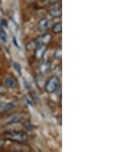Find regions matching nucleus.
<instances>
[{
  "label": "nucleus",
  "instance_id": "obj_5",
  "mask_svg": "<svg viewBox=\"0 0 138 152\" xmlns=\"http://www.w3.org/2000/svg\"><path fill=\"white\" fill-rule=\"evenodd\" d=\"M4 82H5V84H6L8 87L11 88H15L17 87V82L14 78L10 77V76L6 77Z\"/></svg>",
  "mask_w": 138,
  "mask_h": 152
},
{
  "label": "nucleus",
  "instance_id": "obj_4",
  "mask_svg": "<svg viewBox=\"0 0 138 152\" xmlns=\"http://www.w3.org/2000/svg\"><path fill=\"white\" fill-rule=\"evenodd\" d=\"M22 115H18V114H15V115H12L10 116L7 118L5 120V122L7 124H15V123L18 122L20 121V120L22 119Z\"/></svg>",
  "mask_w": 138,
  "mask_h": 152
},
{
  "label": "nucleus",
  "instance_id": "obj_11",
  "mask_svg": "<svg viewBox=\"0 0 138 152\" xmlns=\"http://www.w3.org/2000/svg\"><path fill=\"white\" fill-rule=\"evenodd\" d=\"M50 38H51V37H50V35H45V37H43L42 39V40H41V41H42V43H47L48 41H49Z\"/></svg>",
  "mask_w": 138,
  "mask_h": 152
},
{
  "label": "nucleus",
  "instance_id": "obj_7",
  "mask_svg": "<svg viewBox=\"0 0 138 152\" xmlns=\"http://www.w3.org/2000/svg\"><path fill=\"white\" fill-rule=\"evenodd\" d=\"M50 15H52V17H54V18L61 16V6H57V7H55L53 8V9H52V10L50 11Z\"/></svg>",
  "mask_w": 138,
  "mask_h": 152
},
{
  "label": "nucleus",
  "instance_id": "obj_13",
  "mask_svg": "<svg viewBox=\"0 0 138 152\" xmlns=\"http://www.w3.org/2000/svg\"><path fill=\"white\" fill-rule=\"evenodd\" d=\"M4 145H5V141H4L3 140L0 139V148H2Z\"/></svg>",
  "mask_w": 138,
  "mask_h": 152
},
{
  "label": "nucleus",
  "instance_id": "obj_15",
  "mask_svg": "<svg viewBox=\"0 0 138 152\" xmlns=\"http://www.w3.org/2000/svg\"><path fill=\"white\" fill-rule=\"evenodd\" d=\"M28 2H34V1H36V0H27Z\"/></svg>",
  "mask_w": 138,
  "mask_h": 152
},
{
  "label": "nucleus",
  "instance_id": "obj_2",
  "mask_svg": "<svg viewBox=\"0 0 138 152\" xmlns=\"http://www.w3.org/2000/svg\"><path fill=\"white\" fill-rule=\"evenodd\" d=\"M59 79L56 76H53L52 78L48 80L45 85V90L48 93H53L55 92L58 89L59 86Z\"/></svg>",
  "mask_w": 138,
  "mask_h": 152
},
{
  "label": "nucleus",
  "instance_id": "obj_14",
  "mask_svg": "<svg viewBox=\"0 0 138 152\" xmlns=\"http://www.w3.org/2000/svg\"><path fill=\"white\" fill-rule=\"evenodd\" d=\"M58 1H59V0H49V2H50V3L53 4V3H55V2H58Z\"/></svg>",
  "mask_w": 138,
  "mask_h": 152
},
{
  "label": "nucleus",
  "instance_id": "obj_6",
  "mask_svg": "<svg viewBox=\"0 0 138 152\" xmlns=\"http://www.w3.org/2000/svg\"><path fill=\"white\" fill-rule=\"evenodd\" d=\"M51 26V22L48 19H43L39 22V28L41 30H45Z\"/></svg>",
  "mask_w": 138,
  "mask_h": 152
},
{
  "label": "nucleus",
  "instance_id": "obj_1",
  "mask_svg": "<svg viewBox=\"0 0 138 152\" xmlns=\"http://www.w3.org/2000/svg\"><path fill=\"white\" fill-rule=\"evenodd\" d=\"M5 137L9 141L22 143L28 139V135L22 132H9L5 134Z\"/></svg>",
  "mask_w": 138,
  "mask_h": 152
},
{
  "label": "nucleus",
  "instance_id": "obj_10",
  "mask_svg": "<svg viewBox=\"0 0 138 152\" xmlns=\"http://www.w3.org/2000/svg\"><path fill=\"white\" fill-rule=\"evenodd\" d=\"M13 65H14V68H15V69L16 70L17 72L18 73V74H21V71H22V68H21V65H19L18 63H17V62H15V63L13 64Z\"/></svg>",
  "mask_w": 138,
  "mask_h": 152
},
{
  "label": "nucleus",
  "instance_id": "obj_3",
  "mask_svg": "<svg viewBox=\"0 0 138 152\" xmlns=\"http://www.w3.org/2000/svg\"><path fill=\"white\" fill-rule=\"evenodd\" d=\"M15 107V103L13 102H0V112H6L10 110L13 109Z\"/></svg>",
  "mask_w": 138,
  "mask_h": 152
},
{
  "label": "nucleus",
  "instance_id": "obj_8",
  "mask_svg": "<svg viewBox=\"0 0 138 152\" xmlns=\"http://www.w3.org/2000/svg\"><path fill=\"white\" fill-rule=\"evenodd\" d=\"M0 39L3 43H6L8 41L7 34L2 27H0Z\"/></svg>",
  "mask_w": 138,
  "mask_h": 152
},
{
  "label": "nucleus",
  "instance_id": "obj_12",
  "mask_svg": "<svg viewBox=\"0 0 138 152\" xmlns=\"http://www.w3.org/2000/svg\"><path fill=\"white\" fill-rule=\"evenodd\" d=\"M6 92H7V88L4 87V86H0V94H4Z\"/></svg>",
  "mask_w": 138,
  "mask_h": 152
},
{
  "label": "nucleus",
  "instance_id": "obj_9",
  "mask_svg": "<svg viewBox=\"0 0 138 152\" xmlns=\"http://www.w3.org/2000/svg\"><path fill=\"white\" fill-rule=\"evenodd\" d=\"M53 32L54 33H60L62 30V24L61 22H58L57 24H55V26H53Z\"/></svg>",
  "mask_w": 138,
  "mask_h": 152
}]
</instances>
